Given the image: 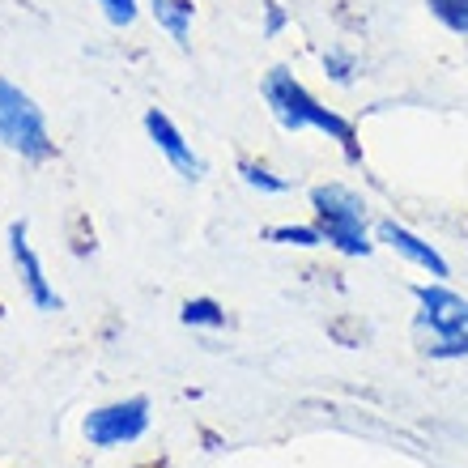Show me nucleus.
I'll return each mask as SVG.
<instances>
[{"instance_id": "1a4fd4ad", "label": "nucleus", "mask_w": 468, "mask_h": 468, "mask_svg": "<svg viewBox=\"0 0 468 468\" xmlns=\"http://www.w3.org/2000/svg\"><path fill=\"white\" fill-rule=\"evenodd\" d=\"M149 13H154L158 30H166L175 48L192 43V22H197V5L192 0H149Z\"/></svg>"}, {"instance_id": "20e7f679", "label": "nucleus", "mask_w": 468, "mask_h": 468, "mask_svg": "<svg viewBox=\"0 0 468 468\" xmlns=\"http://www.w3.org/2000/svg\"><path fill=\"white\" fill-rule=\"evenodd\" d=\"M149 421H154L149 396H123V400H112V405L90 409L86 421H81V434L90 439V447L115 452V447H128L136 439H145Z\"/></svg>"}, {"instance_id": "dca6fc26", "label": "nucleus", "mask_w": 468, "mask_h": 468, "mask_svg": "<svg viewBox=\"0 0 468 468\" xmlns=\"http://www.w3.org/2000/svg\"><path fill=\"white\" fill-rule=\"evenodd\" d=\"M426 354L434 362H468V336H443V341H426Z\"/></svg>"}, {"instance_id": "f8f14e48", "label": "nucleus", "mask_w": 468, "mask_h": 468, "mask_svg": "<svg viewBox=\"0 0 468 468\" xmlns=\"http://www.w3.org/2000/svg\"><path fill=\"white\" fill-rule=\"evenodd\" d=\"M320 64H324V77L336 81V86H354L357 73H362V60H357L349 48H341V43H333V48L324 51Z\"/></svg>"}, {"instance_id": "f03ea898", "label": "nucleus", "mask_w": 468, "mask_h": 468, "mask_svg": "<svg viewBox=\"0 0 468 468\" xmlns=\"http://www.w3.org/2000/svg\"><path fill=\"white\" fill-rule=\"evenodd\" d=\"M311 213L324 234V247H333L346 260H367L375 251V222H370V205L357 187L341 184H315L311 187Z\"/></svg>"}, {"instance_id": "2eb2a0df", "label": "nucleus", "mask_w": 468, "mask_h": 468, "mask_svg": "<svg viewBox=\"0 0 468 468\" xmlns=\"http://www.w3.org/2000/svg\"><path fill=\"white\" fill-rule=\"evenodd\" d=\"M102 9V17L115 26V30H128V26L141 17V0H94Z\"/></svg>"}, {"instance_id": "423d86ee", "label": "nucleus", "mask_w": 468, "mask_h": 468, "mask_svg": "<svg viewBox=\"0 0 468 468\" xmlns=\"http://www.w3.org/2000/svg\"><path fill=\"white\" fill-rule=\"evenodd\" d=\"M9 260H13V269H17V282H22L26 298H30L38 311H60L64 307V298L56 294V285H51L35 243H30L26 222H9Z\"/></svg>"}, {"instance_id": "7ed1b4c3", "label": "nucleus", "mask_w": 468, "mask_h": 468, "mask_svg": "<svg viewBox=\"0 0 468 468\" xmlns=\"http://www.w3.org/2000/svg\"><path fill=\"white\" fill-rule=\"evenodd\" d=\"M0 145L22 162L56 158V141H51L43 107L35 102V94H26L9 77H0Z\"/></svg>"}, {"instance_id": "0eeeda50", "label": "nucleus", "mask_w": 468, "mask_h": 468, "mask_svg": "<svg viewBox=\"0 0 468 468\" xmlns=\"http://www.w3.org/2000/svg\"><path fill=\"white\" fill-rule=\"evenodd\" d=\"M141 123H145V136L154 141V149L171 162V171L179 175V179H187V184H200V179H205V158L192 149V141L179 133V123H175L171 115L158 112V107H149Z\"/></svg>"}, {"instance_id": "9d476101", "label": "nucleus", "mask_w": 468, "mask_h": 468, "mask_svg": "<svg viewBox=\"0 0 468 468\" xmlns=\"http://www.w3.org/2000/svg\"><path fill=\"white\" fill-rule=\"evenodd\" d=\"M239 179H243L251 192H260V197H285V192L294 187L290 179H285V175L272 171L269 162H256V158H243V162H239Z\"/></svg>"}, {"instance_id": "f3484780", "label": "nucleus", "mask_w": 468, "mask_h": 468, "mask_svg": "<svg viewBox=\"0 0 468 468\" xmlns=\"http://www.w3.org/2000/svg\"><path fill=\"white\" fill-rule=\"evenodd\" d=\"M285 26H290V13H285L282 0H264L260 5V35L277 38V35H285Z\"/></svg>"}, {"instance_id": "f257e3e1", "label": "nucleus", "mask_w": 468, "mask_h": 468, "mask_svg": "<svg viewBox=\"0 0 468 468\" xmlns=\"http://www.w3.org/2000/svg\"><path fill=\"white\" fill-rule=\"evenodd\" d=\"M260 99H264L269 115L277 120V128H285V133H320V136H328V141L341 145L346 162H354V166L362 162V145H357L354 120L333 112V107H324L290 69H282V64L269 69L264 81H260Z\"/></svg>"}, {"instance_id": "6e6552de", "label": "nucleus", "mask_w": 468, "mask_h": 468, "mask_svg": "<svg viewBox=\"0 0 468 468\" xmlns=\"http://www.w3.org/2000/svg\"><path fill=\"white\" fill-rule=\"evenodd\" d=\"M375 243H383L392 256H400L405 264H413V269H421L431 282H443V277H452V269H447L443 251L431 243V239H421L418 230H409V226L392 222V218H383V222H375Z\"/></svg>"}, {"instance_id": "4468645a", "label": "nucleus", "mask_w": 468, "mask_h": 468, "mask_svg": "<svg viewBox=\"0 0 468 468\" xmlns=\"http://www.w3.org/2000/svg\"><path fill=\"white\" fill-rule=\"evenodd\" d=\"M431 17L456 38H468V0H426Z\"/></svg>"}, {"instance_id": "ddd939ff", "label": "nucleus", "mask_w": 468, "mask_h": 468, "mask_svg": "<svg viewBox=\"0 0 468 468\" xmlns=\"http://www.w3.org/2000/svg\"><path fill=\"white\" fill-rule=\"evenodd\" d=\"M179 320H184L187 328H226V307L218 298L200 294V298H187L184 311H179Z\"/></svg>"}, {"instance_id": "9b49d317", "label": "nucleus", "mask_w": 468, "mask_h": 468, "mask_svg": "<svg viewBox=\"0 0 468 468\" xmlns=\"http://www.w3.org/2000/svg\"><path fill=\"white\" fill-rule=\"evenodd\" d=\"M264 239L269 243H282V247H303V251H311V247H324V234L315 222H282V226H269L264 230Z\"/></svg>"}, {"instance_id": "39448f33", "label": "nucleus", "mask_w": 468, "mask_h": 468, "mask_svg": "<svg viewBox=\"0 0 468 468\" xmlns=\"http://www.w3.org/2000/svg\"><path fill=\"white\" fill-rule=\"evenodd\" d=\"M413 324L426 341H443V336H468V298L452 290L447 282H418L413 285Z\"/></svg>"}]
</instances>
